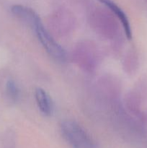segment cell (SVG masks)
<instances>
[{
	"mask_svg": "<svg viewBox=\"0 0 147 148\" xmlns=\"http://www.w3.org/2000/svg\"><path fill=\"white\" fill-rule=\"evenodd\" d=\"M62 135L72 148H96L89 134L76 121L67 120L61 125Z\"/></svg>",
	"mask_w": 147,
	"mask_h": 148,
	"instance_id": "1",
	"label": "cell"
},
{
	"mask_svg": "<svg viewBox=\"0 0 147 148\" xmlns=\"http://www.w3.org/2000/svg\"><path fill=\"white\" fill-rule=\"evenodd\" d=\"M31 27L35 30L39 41L45 50L53 59L59 62H64L66 60V52L45 28L40 18L38 19Z\"/></svg>",
	"mask_w": 147,
	"mask_h": 148,
	"instance_id": "2",
	"label": "cell"
},
{
	"mask_svg": "<svg viewBox=\"0 0 147 148\" xmlns=\"http://www.w3.org/2000/svg\"><path fill=\"white\" fill-rule=\"evenodd\" d=\"M98 1L105 4L107 7H108L116 15V17H118V20L120 21L121 24H122L127 38L128 40H131L132 38V30H131V25H130L128 17L125 14V13L122 11V9L118 7L115 2H113L111 0H98Z\"/></svg>",
	"mask_w": 147,
	"mask_h": 148,
	"instance_id": "3",
	"label": "cell"
},
{
	"mask_svg": "<svg viewBox=\"0 0 147 148\" xmlns=\"http://www.w3.org/2000/svg\"><path fill=\"white\" fill-rule=\"evenodd\" d=\"M35 94L40 112L47 116H51L53 112V103L50 95L42 88H37Z\"/></svg>",
	"mask_w": 147,
	"mask_h": 148,
	"instance_id": "4",
	"label": "cell"
},
{
	"mask_svg": "<svg viewBox=\"0 0 147 148\" xmlns=\"http://www.w3.org/2000/svg\"><path fill=\"white\" fill-rule=\"evenodd\" d=\"M12 12L17 17L27 23L30 26L33 25L35 21L40 19L38 14L28 7L22 5H14L12 7Z\"/></svg>",
	"mask_w": 147,
	"mask_h": 148,
	"instance_id": "5",
	"label": "cell"
},
{
	"mask_svg": "<svg viewBox=\"0 0 147 148\" xmlns=\"http://www.w3.org/2000/svg\"><path fill=\"white\" fill-rule=\"evenodd\" d=\"M7 92L8 96L12 101H17L19 97V90L13 80H9L7 83Z\"/></svg>",
	"mask_w": 147,
	"mask_h": 148,
	"instance_id": "6",
	"label": "cell"
}]
</instances>
